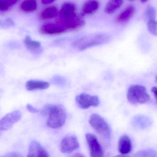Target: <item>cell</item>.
<instances>
[{"mask_svg":"<svg viewBox=\"0 0 157 157\" xmlns=\"http://www.w3.org/2000/svg\"><path fill=\"white\" fill-rule=\"evenodd\" d=\"M156 81H157V75L156 76Z\"/></svg>","mask_w":157,"mask_h":157,"instance_id":"34","label":"cell"},{"mask_svg":"<svg viewBox=\"0 0 157 157\" xmlns=\"http://www.w3.org/2000/svg\"><path fill=\"white\" fill-rule=\"evenodd\" d=\"M57 23L70 31L83 27L85 24V21L82 17L76 14L68 18L59 19Z\"/></svg>","mask_w":157,"mask_h":157,"instance_id":"5","label":"cell"},{"mask_svg":"<svg viewBox=\"0 0 157 157\" xmlns=\"http://www.w3.org/2000/svg\"><path fill=\"white\" fill-rule=\"evenodd\" d=\"M129 1H134V0H129Z\"/></svg>","mask_w":157,"mask_h":157,"instance_id":"35","label":"cell"},{"mask_svg":"<svg viewBox=\"0 0 157 157\" xmlns=\"http://www.w3.org/2000/svg\"><path fill=\"white\" fill-rule=\"evenodd\" d=\"M49 86V83L46 81L41 80H30L26 83V87L27 90L29 91L37 90L47 89Z\"/></svg>","mask_w":157,"mask_h":157,"instance_id":"16","label":"cell"},{"mask_svg":"<svg viewBox=\"0 0 157 157\" xmlns=\"http://www.w3.org/2000/svg\"><path fill=\"white\" fill-rule=\"evenodd\" d=\"M76 11V6L74 3L71 2H65L62 6L59 19H64L73 16L77 14Z\"/></svg>","mask_w":157,"mask_h":157,"instance_id":"13","label":"cell"},{"mask_svg":"<svg viewBox=\"0 0 157 157\" xmlns=\"http://www.w3.org/2000/svg\"><path fill=\"white\" fill-rule=\"evenodd\" d=\"M1 28L3 29H8L14 26L15 23L13 19L7 18L1 22Z\"/></svg>","mask_w":157,"mask_h":157,"instance_id":"25","label":"cell"},{"mask_svg":"<svg viewBox=\"0 0 157 157\" xmlns=\"http://www.w3.org/2000/svg\"><path fill=\"white\" fill-rule=\"evenodd\" d=\"M109 39L110 36L107 34H94L78 39L73 43V46L79 50L83 51L95 46L105 44Z\"/></svg>","mask_w":157,"mask_h":157,"instance_id":"2","label":"cell"},{"mask_svg":"<svg viewBox=\"0 0 157 157\" xmlns=\"http://www.w3.org/2000/svg\"><path fill=\"white\" fill-rule=\"evenodd\" d=\"M115 157H130L128 156L125 155H118Z\"/></svg>","mask_w":157,"mask_h":157,"instance_id":"32","label":"cell"},{"mask_svg":"<svg viewBox=\"0 0 157 157\" xmlns=\"http://www.w3.org/2000/svg\"><path fill=\"white\" fill-rule=\"evenodd\" d=\"M18 0H0V11L2 13L7 12L14 6Z\"/></svg>","mask_w":157,"mask_h":157,"instance_id":"21","label":"cell"},{"mask_svg":"<svg viewBox=\"0 0 157 157\" xmlns=\"http://www.w3.org/2000/svg\"><path fill=\"white\" fill-rule=\"evenodd\" d=\"M58 9L55 6H51L43 9L39 14L40 19L42 20H49L56 16Z\"/></svg>","mask_w":157,"mask_h":157,"instance_id":"19","label":"cell"},{"mask_svg":"<svg viewBox=\"0 0 157 157\" xmlns=\"http://www.w3.org/2000/svg\"><path fill=\"white\" fill-rule=\"evenodd\" d=\"M21 118V113L19 111H14L7 113L2 117L0 121L1 131H7L12 128L16 123Z\"/></svg>","mask_w":157,"mask_h":157,"instance_id":"8","label":"cell"},{"mask_svg":"<svg viewBox=\"0 0 157 157\" xmlns=\"http://www.w3.org/2000/svg\"><path fill=\"white\" fill-rule=\"evenodd\" d=\"M79 144L75 136H65L62 140L60 146L61 152L64 154H70L78 149Z\"/></svg>","mask_w":157,"mask_h":157,"instance_id":"9","label":"cell"},{"mask_svg":"<svg viewBox=\"0 0 157 157\" xmlns=\"http://www.w3.org/2000/svg\"><path fill=\"white\" fill-rule=\"evenodd\" d=\"M135 7L133 5L126 6L116 17V22L119 24H124L129 22L134 15Z\"/></svg>","mask_w":157,"mask_h":157,"instance_id":"12","label":"cell"},{"mask_svg":"<svg viewBox=\"0 0 157 157\" xmlns=\"http://www.w3.org/2000/svg\"><path fill=\"white\" fill-rule=\"evenodd\" d=\"M55 0H41V3L44 5L49 4L53 2Z\"/></svg>","mask_w":157,"mask_h":157,"instance_id":"29","label":"cell"},{"mask_svg":"<svg viewBox=\"0 0 157 157\" xmlns=\"http://www.w3.org/2000/svg\"><path fill=\"white\" fill-rule=\"evenodd\" d=\"M20 8L24 13L34 12L37 9V2L36 0H25L20 5Z\"/></svg>","mask_w":157,"mask_h":157,"instance_id":"20","label":"cell"},{"mask_svg":"<svg viewBox=\"0 0 157 157\" xmlns=\"http://www.w3.org/2000/svg\"><path fill=\"white\" fill-rule=\"evenodd\" d=\"M124 0H109L106 4L104 9L108 14L114 13L123 4Z\"/></svg>","mask_w":157,"mask_h":157,"instance_id":"18","label":"cell"},{"mask_svg":"<svg viewBox=\"0 0 157 157\" xmlns=\"http://www.w3.org/2000/svg\"><path fill=\"white\" fill-rule=\"evenodd\" d=\"M71 157H85L84 156V155L82 154H80V153H77V154H74Z\"/></svg>","mask_w":157,"mask_h":157,"instance_id":"31","label":"cell"},{"mask_svg":"<svg viewBox=\"0 0 157 157\" xmlns=\"http://www.w3.org/2000/svg\"><path fill=\"white\" fill-rule=\"evenodd\" d=\"M140 1H141V2L143 3H144L148 2L149 0H140Z\"/></svg>","mask_w":157,"mask_h":157,"instance_id":"33","label":"cell"},{"mask_svg":"<svg viewBox=\"0 0 157 157\" xmlns=\"http://www.w3.org/2000/svg\"><path fill=\"white\" fill-rule=\"evenodd\" d=\"M127 98L133 104H143L150 99L146 88L141 85H131L128 89Z\"/></svg>","mask_w":157,"mask_h":157,"instance_id":"3","label":"cell"},{"mask_svg":"<svg viewBox=\"0 0 157 157\" xmlns=\"http://www.w3.org/2000/svg\"><path fill=\"white\" fill-rule=\"evenodd\" d=\"M27 109L29 111L32 113H36L38 112L39 110L36 108H34L32 106L31 104H28L26 106Z\"/></svg>","mask_w":157,"mask_h":157,"instance_id":"27","label":"cell"},{"mask_svg":"<svg viewBox=\"0 0 157 157\" xmlns=\"http://www.w3.org/2000/svg\"><path fill=\"white\" fill-rule=\"evenodd\" d=\"M151 91L154 93L155 98L156 100L157 101V87H154L152 88V89H151Z\"/></svg>","mask_w":157,"mask_h":157,"instance_id":"30","label":"cell"},{"mask_svg":"<svg viewBox=\"0 0 157 157\" xmlns=\"http://www.w3.org/2000/svg\"><path fill=\"white\" fill-rule=\"evenodd\" d=\"M90 157H103V149L97 137L91 133L86 135Z\"/></svg>","mask_w":157,"mask_h":157,"instance_id":"7","label":"cell"},{"mask_svg":"<svg viewBox=\"0 0 157 157\" xmlns=\"http://www.w3.org/2000/svg\"><path fill=\"white\" fill-rule=\"evenodd\" d=\"M53 83L59 86H63L65 83V79L61 76H56L53 79Z\"/></svg>","mask_w":157,"mask_h":157,"instance_id":"26","label":"cell"},{"mask_svg":"<svg viewBox=\"0 0 157 157\" xmlns=\"http://www.w3.org/2000/svg\"><path fill=\"white\" fill-rule=\"evenodd\" d=\"M27 157H49V156L38 142L33 141L29 145Z\"/></svg>","mask_w":157,"mask_h":157,"instance_id":"11","label":"cell"},{"mask_svg":"<svg viewBox=\"0 0 157 157\" xmlns=\"http://www.w3.org/2000/svg\"><path fill=\"white\" fill-rule=\"evenodd\" d=\"M147 25L150 33L155 36H157V21L156 19L147 21Z\"/></svg>","mask_w":157,"mask_h":157,"instance_id":"24","label":"cell"},{"mask_svg":"<svg viewBox=\"0 0 157 157\" xmlns=\"http://www.w3.org/2000/svg\"><path fill=\"white\" fill-rule=\"evenodd\" d=\"M132 143L129 136L123 135L120 138L118 144L119 152L122 155L129 154L132 150Z\"/></svg>","mask_w":157,"mask_h":157,"instance_id":"15","label":"cell"},{"mask_svg":"<svg viewBox=\"0 0 157 157\" xmlns=\"http://www.w3.org/2000/svg\"><path fill=\"white\" fill-rule=\"evenodd\" d=\"M2 157H22V156L19 153H16V152H12V153L6 154Z\"/></svg>","mask_w":157,"mask_h":157,"instance_id":"28","label":"cell"},{"mask_svg":"<svg viewBox=\"0 0 157 157\" xmlns=\"http://www.w3.org/2000/svg\"><path fill=\"white\" fill-rule=\"evenodd\" d=\"M100 3L98 0H88L82 8V16L90 15L96 13L99 9Z\"/></svg>","mask_w":157,"mask_h":157,"instance_id":"14","label":"cell"},{"mask_svg":"<svg viewBox=\"0 0 157 157\" xmlns=\"http://www.w3.org/2000/svg\"><path fill=\"white\" fill-rule=\"evenodd\" d=\"M134 157H157V155L155 150L148 149L137 152Z\"/></svg>","mask_w":157,"mask_h":157,"instance_id":"23","label":"cell"},{"mask_svg":"<svg viewBox=\"0 0 157 157\" xmlns=\"http://www.w3.org/2000/svg\"><path fill=\"white\" fill-rule=\"evenodd\" d=\"M144 15L145 17L147 20V21L155 20L156 17V11L155 8L152 6H148L146 9Z\"/></svg>","mask_w":157,"mask_h":157,"instance_id":"22","label":"cell"},{"mask_svg":"<svg viewBox=\"0 0 157 157\" xmlns=\"http://www.w3.org/2000/svg\"><path fill=\"white\" fill-rule=\"evenodd\" d=\"M67 31H68L66 29L58 23L44 24L39 29L40 33L45 35H60Z\"/></svg>","mask_w":157,"mask_h":157,"instance_id":"10","label":"cell"},{"mask_svg":"<svg viewBox=\"0 0 157 157\" xmlns=\"http://www.w3.org/2000/svg\"><path fill=\"white\" fill-rule=\"evenodd\" d=\"M42 113L49 115L47 124L50 128L58 129L63 126L66 120L65 109L61 105L49 104L42 109Z\"/></svg>","mask_w":157,"mask_h":157,"instance_id":"1","label":"cell"},{"mask_svg":"<svg viewBox=\"0 0 157 157\" xmlns=\"http://www.w3.org/2000/svg\"><path fill=\"white\" fill-rule=\"evenodd\" d=\"M24 44L28 49L33 53H39L41 50V46L40 42L33 40L29 36L26 37L24 40Z\"/></svg>","mask_w":157,"mask_h":157,"instance_id":"17","label":"cell"},{"mask_svg":"<svg viewBox=\"0 0 157 157\" xmlns=\"http://www.w3.org/2000/svg\"><path fill=\"white\" fill-rule=\"evenodd\" d=\"M76 101L81 109H85L91 107H97L100 104V100L96 96H92L87 93H82L77 96Z\"/></svg>","mask_w":157,"mask_h":157,"instance_id":"6","label":"cell"},{"mask_svg":"<svg viewBox=\"0 0 157 157\" xmlns=\"http://www.w3.org/2000/svg\"><path fill=\"white\" fill-rule=\"evenodd\" d=\"M89 123L100 135L106 139L111 137V130L106 121L99 114L94 113L89 117Z\"/></svg>","mask_w":157,"mask_h":157,"instance_id":"4","label":"cell"}]
</instances>
